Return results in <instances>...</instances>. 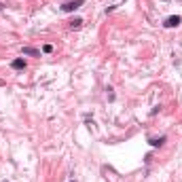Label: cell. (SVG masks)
<instances>
[{"label": "cell", "mask_w": 182, "mask_h": 182, "mask_svg": "<svg viewBox=\"0 0 182 182\" xmlns=\"http://www.w3.org/2000/svg\"><path fill=\"white\" fill-rule=\"evenodd\" d=\"M80 4H85V0H68V2L61 4V11H63V13H72V11L78 8Z\"/></svg>", "instance_id": "1"}, {"label": "cell", "mask_w": 182, "mask_h": 182, "mask_svg": "<svg viewBox=\"0 0 182 182\" xmlns=\"http://www.w3.org/2000/svg\"><path fill=\"white\" fill-rule=\"evenodd\" d=\"M180 23H182V17L171 15V17H167V19H165V23H163V25H165V28H176V25H180Z\"/></svg>", "instance_id": "2"}, {"label": "cell", "mask_w": 182, "mask_h": 182, "mask_svg": "<svg viewBox=\"0 0 182 182\" xmlns=\"http://www.w3.org/2000/svg\"><path fill=\"white\" fill-rule=\"evenodd\" d=\"M23 55H30V57H36V55H40V51L38 49H34V47H23L21 49Z\"/></svg>", "instance_id": "3"}, {"label": "cell", "mask_w": 182, "mask_h": 182, "mask_svg": "<svg viewBox=\"0 0 182 182\" xmlns=\"http://www.w3.org/2000/svg\"><path fill=\"white\" fill-rule=\"evenodd\" d=\"M11 68H13V70H23V68H25V61H23L21 57H17V59L11 61Z\"/></svg>", "instance_id": "4"}, {"label": "cell", "mask_w": 182, "mask_h": 182, "mask_svg": "<svg viewBox=\"0 0 182 182\" xmlns=\"http://www.w3.org/2000/svg\"><path fill=\"white\" fill-rule=\"evenodd\" d=\"M148 142H150V146L157 148V146H161V144L165 142V135H161V138H152V140H148Z\"/></svg>", "instance_id": "5"}, {"label": "cell", "mask_w": 182, "mask_h": 182, "mask_svg": "<svg viewBox=\"0 0 182 182\" xmlns=\"http://www.w3.org/2000/svg\"><path fill=\"white\" fill-rule=\"evenodd\" d=\"M80 25H83V19H74L70 23V28H80Z\"/></svg>", "instance_id": "6"}, {"label": "cell", "mask_w": 182, "mask_h": 182, "mask_svg": "<svg viewBox=\"0 0 182 182\" xmlns=\"http://www.w3.org/2000/svg\"><path fill=\"white\" fill-rule=\"evenodd\" d=\"M42 51H44V53H51V51H53V47H51V44H44Z\"/></svg>", "instance_id": "7"}]
</instances>
